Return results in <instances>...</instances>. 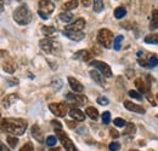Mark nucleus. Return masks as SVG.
Returning <instances> with one entry per match:
<instances>
[{
  "instance_id": "obj_31",
  "label": "nucleus",
  "mask_w": 158,
  "mask_h": 151,
  "mask_svg": "<svg viewBox=\"0 0 158 151\" xmlns=\"http://www.w3.org/2000/svg\"><path fill=\"white\" fill-rule=\"evenodd\" d=\"M55 30H56V29H55L54 27H46V25H45V27L41 28V32H43L45 35H48V37L52 35V34L55 33Z\"/></svg>"
},
{
  "instance_id": "obj_1",
  "label": "nucleus",
  "mask_w": 158,
  "mask_h": 151,
  "mask_svg": "<svg viewBox=\"0 0 158 151\" xmlns=\"http://www.w3.org/2000/svg\"><path fill=\"white\" fill-rule=\"evenodd\" d=\"M27 121L23 118H2L1 120V131L7 134H14L16 135H22L27 130Z\"/></svg>"
},
{
  "instance_id": "obj_17",
  "label": "nucleus",
  "mask_w": 158,
  "mask_h": 151,
  "mask_svg": "<svg viewBox=\"0 0 158 151\" xmlns=\"http://www.w3.org/2000/svg\"><path fill=\"white\" fill-rule=\"evenodd\" d=\"M61 143H62L63 148L66 149V151H78L77 148L74 146V144L72 143V140L68 138V135L64 137V138H62V139H61Z\"/></svg>"
},
{
  "instance_id": "obj_19",
  "label": "nucleus",
  "mask_w": 158,
  "mask_h": 151,
  "mask_svg": "<svg viewBox=\"0 0 158 151\" xmlns=\"http://www.w3.org/2000/svg\"><path fill=\"white\" fill-rule=\"evenodd\" d=\"M79 0H68L62 5V11H71L78 7Z\"/></svg>"
},
{
  "instance_id": "obj_47",
  "label": "nucleus",
  "mask_w": 158,
  "mask_h": 151,
  "mask_svg": "<svg viewBox=\"0 0 158 151\" xmlns=\"http://www.w3.org/2000/svg\"><path fill=\"white\" fill-rule=\"evenodd\" d=\"M129 151H138V150H129Z\"/></svg>"
},
{
  "instance_id": "obj_21",
  "label": "nucleus",
  "mask_w": 158,
  "mask_h": 151,
  "mask_svg": "<svg viewBox=\"0 0 158 151\" xmlns=\"http://www.w3.org/2000/svg\"><path fill=\"white\" fill-rule=\"evenodd\" d=\"M150 29H151V30H156V29H158V10H153L152 14H151Z\"/></svg>"
},
{
  "instance_id": "obj_24",
  "label": "nucleus",
  "mask_w": 158,
  "mask_h": 151,
  "mask_svg": "<svg viewBox=\"0 0 158 151\" xmlns=\"http://www.w3.org/2000/svg\"><path fill=\"white\" fill-rule=\"evenodd\" d=\"M59 18L64 22V23H69L73 21V15L69 12V11H62L61 14L59 15Z\"/></svg>"
},
{
  "instance_id": "obj_39",
  "label": "nucleus",
  "mask_w": 158,
  "mask_h": 151,
  "mask_svg": "<svg viewBox=\"0 0 158 151\" xmlns=\"http://www.w3.org/2000/svg\"><path fill=\"white\" fill-rule=\"evenodd\" d=\"M20 151H34V146H33V144L32 143H26L22 148H21V150Z\"/></svg>"
},
{
  "instance_id": "obj_16",
  "label": "nucleus",
  "mask_w": 158,
  "mask_h": 151,
  "mask_svg": "<svg viewBox=\"0 0 158 151\" xmlns=\"http://www.w3.org/2000/svg\"><path fill=\"white\" fill-rule=\"evenodd\" d=\"M90 77L99 85V86H103L105 85V80H103V75L101 74V73H99V72H96V70H91L90 73Z\"/></svg>"
},
{
  "instance_id": "obj_33",
  "label": "nucleus",
  "mask_w": 158,
  "mask_h": 151,
  "mask_svg": "<svg viewBox=\"0 0 158 151\" xmlns=\"http://www.w3.org/2000/svg\"><path fill=\"white\" fill-rule=\"evenodd\" d=\"M102 122H103V125H108L111 122V113L110 111H105L102 114Z\"/></svg>"
},
{
  "instance_id": "obj_37",
  "label": "nucleus",
  "mask_w": 158,
  "mask_h": 151,
  "mask_svg": "<svg viewBox=\"0 0 158 151\" xmlns=\"http://www.w3.org/2000/svg\"><path fill=\"white\" fill-rule=\"evenodd\" d=\"M129 95L133 98V99H138V100H141L142 99V95L140 93V92H138V91H129Z\"/></svg>"
},
{
  "instance_id": "obj_46",
  "label": "nucleus",
  "mask_w": 158,
  "mask_h": 151,
  "mask_svg": "<svg viewBox=\"0 0 158 151\" xmlns=\"http://www.w3.org/2000/svg\"><path fill=\"white\" fill-rule=\"evenodd\" d=\"M50 151H61V149H59V148H56V149H51Z\"/></svg>"
},
{
  "instance_id": "obj_23",
  "label": "nucleus",
  "mask_w": 158,
  "mask_h": 151,
  "mask_svg": "<svg viewBox=\"0 0 158 151\" xmlns=\"http://www.w3.org/2000/svg\"><path fill=\"white\" fill-rule=\"evenodd\" d=\"M85 114H86L91 120H94V121H96V120L99 118V111H98V109L94 108V106H88V108L85 109Z\"/></svg>"
},
{
  "instance_id": "obj_5",
  "label": "nucleus",
  "mask_w": 158,
  "mask_h": 151,
  "mask_svg": "<svg viewBox=\"0 0 158 151\" xmlns=\"http://www.w3.org/2000/svg\"><path fill=\"white\" fill-rule=\"evenodd\" d=\"M55 4L51 0H40L38 5V15L41 19H48L49 16L54 12Z\"/></svg>"
},
{
  "instance_id": "obj_2",
  "label": "nucleus",
  "mask_w": 158,
  "mask_h": 151,
  "mask_svg": "<svg viewBox=\"0 0 158 151\" xmlns=\"http://www.w3.org/2000/svg\"><path fill=\"white\" fill-rule=\"evenodd\" d=\"M14 21L20 25H27L32 21V12L26 4L20 5L14 11Z\"/></svg>"
},
{
  "instance_id": "obj_14",
  "label": "nucleus",
  "mask_w": 158,
  "mask_h": 151,
  "mask_svg": "<svg viewBox=\"0 0 158 151\" xmlns=\"http://www.w3.org/2000/svg\"><path fill=\"white\" fill-rule=\"evenodd\" d=\"M68 115H69L72 118H74L76 121H79V122H83V121L85 120V114L83 113L81 110H79L78 108H72V109L69 110Z\"/></svg>"
},
{
  "instance_id": "obj_25",
  "label": "nucleus",
  "mask_w": 158,
  "mask_h": 151,
  "mask_svg": "<svg viewBox=\"0 0 158 151\" xmlns=\"http://www.w3.org/2000/svg\"><path fill=\"white\" fill-rule=\"evenodd\" d=\"M103 0H93V9L96 14H100L101 11H103Z\"/></svg>"
},
{
  "instance_id": "obj_4",
  "label": "nucleus",
  "mask_w": 158,
  "mask_h": 151,
  "mask_svg": "<svg viewBox=\"0 0 158 151\" xmlns=\"http://www.w3.org/2000/svg\"><path fill=\"white\" fill-rule=\"evenodd\" d=\"M98 41L105 48H111L113 45V41H114L112 32L110 29H106V28L100 29L99 33H98Z\"/></svg>"
},
{
  "instance_id": "obj_22",
  "label": "nucleus",
  "mask_w": 158,
  "mask_h": 151,
  "mask_svg": "<svg viewBox=\"0 0 158 151\" xmlns=\"http://www.w3.org/2000/svg\"><path fill=\"white\" fill-rule=\"evenodd\" d=\"M135 86H136V88L139 90V92H141V93H148V88L146 87V83H145V81L141 77L135 79Z\"/></svg>"
},
{
  "instance_id": "obj_49",
  "label": "nucleus",
  "mask_w": 158,
  "mask_h": 151,
  "mask_svg": "<svg viewBox=\"0 0 158 151\" xmlns=\"http://www.w3.org/2000/svg\"><path fill=\"white\" fill-rule=\"evenodd\" d=\"M157 100H158V95H157Z\"/></svg>"
},
{
  "instance_id": "obj_8",
  "label": "nucleus",
  "mask_w": 158,
  "mask_h": 151,
  "mask_svg": "<svg viewBox=\"0 0 158 151\" xmlns=\"http://www.w3.org/2000/svg\"><path fill=\"white\" fill-rule=\"evenodd\" d=\"M91 65L95 67L105 77H111L112 76V70H111V68H110V65L107 63L101 62V60H93Z\"/></svg>"
},
{
  "instance_id": "obj_28",
  "label": "nucleus",
  "mask_w": 158,
  "mask_h": 151,
  "mask_svg": "<svg viewBox=\"0 0 158 151\" xmlns=\"http://www.w3.org/2000/svg\"><path fill=\"white\" fill-rule=\"evenodd\" d=\"M6 140H7V143H9V145H10L11 148H16L17 144H19V139H17L16 137H12V135H9V137L6 138Z\"/></svg>"
},
{
  "instance_id": "obj_29",
  "label": "nucleus",
  "mask_w": 158,
  "mask_h": 151,
  "mask_svg": "<svg viewBox=\"0 0 158 151\" xmlns=\"http://www.w3.org/2000/svg\"><path fill=\"white\" fill-rule=\"evenodd\" d=\"M123 35H118V37H116L114 38V41H113V48L116 50V51H119L120 50V42L123 41Z\"/></svg>"
},
{
  "instance_id": "obj_9",
  "label": "nucleus",
  "mask_w": 158,
  "mask_h": 151,
  "mask_svg": "<svg viewBox=\"0 0 158 151\" xmlns=\"http://www.w3.org/2000/svg\"><path fill=\"white\" fill-rule=\"evenodd\" d=\"M85 24H86L85 19L78 18L76 19L73 23H71L69 25H67L64 28V30H67V32H83V29L85 28Z\"/></svg>"
},
{
  "instance_id": "obj_43",
  "label": "nucleus",
  "mask_w": 158,
  "mask_h": 151,
  "mask_svg": "<svg viewBox=\"0 0 158 151\" xmlns=\"http://www.w3.org/2000/svg\"><path fill=\"white\" fill-rule=\"evenodd\" d=\"M110 132H111V135H112L113 138H118V137H119V133H117V131H116V130H111Z\"/></svg>"
},
{
  "instance_id": "obj_15",
  "label": "nucleus",
  "mask_w": 158,
  "mask_h": 151,
  "mask_svg": "<svg viewBox=\"0 0 158 151\" xmlns=\"http://www.w3.org/2000/svg\"><path fill=\"white\" fill-rule=\"evenodd\" d=\"M19 99V95H16V93H11V95H7L4 99H2V106L5 108V109H7V108H10L14 103H16V100Z\"/></svg>"
},
{
  "instance_id": "obj_7",
  "label": "nucleus",
  "mask_w": 158,
  "mask_h": 151,
  "mask_svg": "<svg viewBox=\"0 0 158 151\" xmlns=\"http://www.w3.org/2000/svg\"><path fill=\"white\" fill-rule=\"evenodd\" d=\"M68 103H71L72 105L76 106H80V105H84L88 103V98L85 95H80V93H68L66 95Z\"/></svg>"
},
{
  "instance_id": "obj_20",
  "label": "nucleus",
  "mask_w": 158,
  "mask_h": 151,
  "mask_svg": "<svg viewBox=\"0 0 158 151\" xmlns=\"http://www.w3.org/2000/svg\"><path fill=\"white\" fill-rule=\"evenodd\" d=\"M2 69L6 73H9V74H14L15 70H16V64L11 59H9V60H6V62L2 63Z\"/></svg>"
},
{
  "instance_id": "obj_6",
  "label": "nucleus",
  "mask_w": 158,
  "mask_h": 151,
  "mask_svg": "<svg viewBox=\"0 0 158 151\" xmlns=\"http://www.w3.org/2000/svg\"><path fill=\"white\" fill-rule=\"evenodd\" d=\"M49 109L57 117H64L67 114L69 113L68 108H67V104H64V103H51V104H49Z\"/></svg>"
},
{
  "instance_id": "obj_12",
  "label": "nucleus",
  "mask_w": 158,
  "mask_h": 151,
  "mask_svg": "<svg viewBox=\"0 0 158 151\" xmlns=\"http://www.w3.org/2000/svg\"><path fill=\"white\" fill-rule=\"evenodd\" d=\"M31 133H32V137L35 138L37 141L44 143V133L39 127V125H33L32 128H31Z\"/></svg>"
},
{
  "instance_id": "obj_13",
  "label": "nucleus",
  "mask_w": 158,
  "mask_h": 151,
  "mask_svg": "<svg viewBox=\"0 0 158 151\" xmlns=\"http://www.w3.org/2000/svg\"><path fill=\"white\" fill-rule=\"evenodd\" d=\"M63 35L66 38H68L69 40H73V41H80L85 38V34L83 32H67V30H63Z\"/></svg>"
},
{
  "instance_id": "obj_11",
  "label": "nucleus",
  "mask_w": 158,
  "mask_h": 151,
  "mask_svg": "<svg viewBox=\"0 0 158 151\" xmlns=\"http://www.w3.org/2000/svg\"><path fill=\"white\" fill-rule=\"evenodd\" d=\"M124 106H125L129 111H133V113H136V114H145L146 113L145 108H142V106H141V105H139V104L131 103V102H129V100H125V102H124Z\"/></svg>"
},
{
  "instance_id": "obj_26",
  "label": "nucleus",
  "mask_w": 158,
  "mask_h": 151,
  "mask_svg": "<svg viewBox=\"0 0 158 151\" xmlns=\"http://www.w3.org/2000/svg\"><path fill=\"white\" fill-rule=\"evenodd\" d=\"M125 15H127V9H125L124 6H119V7H117V9L114 10V17L117 19H120V18H123V17H125Z\"/></svg>"
},
{
  "instance_id": "obj_41",
  "label": "nucleus",
  "mask_w": 158,
  "mask_h": 151,
  "mask_svg": "<svg viewBox=\"0 0 158 151\" xmlns=\"http://www.w3.org/2000/svg\"><path fill=\"white\" fill-rule=\"evenodd\" d=\"M81 4H83V6L84 7H89L90 6V4H91V0H79Z\"/></svg>"
},
{
  "instance_id": "obj_45",
  "label": "nucleus",
  "mask_w": 158,
  "mask_h": 151,
  "mask_svg": "<svg viewBox=\"0 0 158 151\" xmlns=\"http://www.w3.org/2000/svg\"><path fill=\"white\" fill-rule=\"evenodd\" d=\"M4 11V0H1V12Z\"/></svg>"
},
{
  "instance_id": "obj_27",
  "label": "nucleus",
  "mask_w": 158,
  "mask_h": 151,
  "mask_svg": "<svg viewBox=\"0 0 158 151\" xmlns=\"http://www.w3.org/2000/svg\"><path fill=\"white\" fill-rule=\"evenodd\" d=\"M146 44H152V45H158V34H150L145 38Z\"/></svg>"
},
{
  "instance_id": "obj_38",
  "label": "nucleus",
  "mask_w": 158,
  "mask_h": 151,
  "mask_svg": "<svg viewBox=\"0 0 158 151\" xmlns=\"http://www.w3.org/2000/svg\"><path fill=\"white\" fill-rule=\"evenodd\" d=\"M96 102L99 103L100 105H108V104H110V100H108V98H107V97H103V95L99 97Z\"/></svg>"
},
{
  "instance_id": "obj_44",
  "label": "nucleus",
  "mask_w": 158,
  "mask_h": 151,
  "mask_svg": "<svg viewBox=\"0 0 158 151\" xmlns=\"http://www.w3.org/2000/svg\"><path fill=\"white\" fill-rule=\"evenodd\" d=\"M1 150L2 151H10L6 146H5V145H4V144H1Z\"/></svg>"
},
{
  "instance_id": "obj_36",
  "label": "nucleus",
  "mask_w": 158,
  "mask_h": 151,
  "mask_svg": "<svg viewBox=\"0 0 158 151\" xmlns=\"http://www.w3.org/2000/svg\"><path fill=\"white\" fill-rule=\"evenodd\" d=\"M113 123H114L117 127H125V126H127V122H125V120H123V118H120V117H117V118H114Z\"/></svg>"
},
{
  "instance_id": "obj_42",
  "label": "nucleus",
  "mask_w": 158,
  "mask_h": 151,
  "mask_svg": "<svg viewBox=\"0 0 158 151\" xmlns=\"http://www.w3.org/2000/svg\"><path fill=\"white\" fill-rule=\"evenodd\" d=\"M52 125H54L55 128H62V125L60 123L59 121H55V120H54V121H52Z\"/></svg>"
},
{
  "instance_id": "obj_30",
  "label": "nucleus",
  "mask_w": 158,
  "mask_h": 151,
  "mask_svg": "<svg viewBox=\"0 0 158 151\" xmlns=\"http://www.w3.org/2000/svg\"><path fill=\"white\" fill-rule=\"evenodd\" d=\"M57 137L56 135H49L48 138H46V144L49 145V146H55L56 145V143H57Z\"/></svg>"
},
{
  "instance_id": "obj_34",
  "label": "nucleus",
  "mask_w": 158,
  "mask_h": 151,
  "mask_svg": "<svg viewBox=\"0 0 158 151\" xmlns=\"http://www.w3.org/2000/svg\"><path fill=\"white\" fill-rule=\"evenodd\" d=\"M148 65H150V68H155V67H157L158 65V58L156 56H151L148 58Z\"/></svg>"
},
{
  "instance_id": "obj_35",
  "label": "nucleus",
  "mask_w": 158,
  "mask_h": 151,
  "mask_svg": "<svg viewBox=\"0 0 158 151\" xmlns=\"http://www.w3.org/2000/svg\"><path fill=\"white\" fill-rule=\"evenodd\" d=\"M52 87H54L55 92H57L60 88L62 87V80H61V79H55V80L52 81Z\"/></svg>"
},
{
  "instance_id": "obj_48",
  "label": "nucleus",
  "mask_w": 158,
  "mask_h": 151,
  "mask_svg": "<svg viewBox=\"0 0 158 151\" xmlns=\"http://www.w3.org/2000/svg\"><path fill=\"white\" fill-rule=\"evenodd\" d=\"M17 1H23V0H17Z\"/></svg>"
},
{
  "instance_id": "obj_40",
  "label": "nucleus",
  "mask_w": 158,
  "mask_h": 151,
  "mask_svg": "<svg viewBox=\"0 0 158 151\" xmlns=\"http://www.w3.org/2000/svg\"><path fill=\"white\" fill-rule=\"evenodd\" d=\"M108 149H110V151H119L120 144L117 143V141H113V143H111V144L108 145Z\"/></svg>"
},
{
  "instance_id": "obj_32",
  "label": "nucleus",
  "mask_w": 158,
  "mask_h": 151,
  "mask_svg": "<svg viewBox=\"0 0 158 151\" xmlns=\"http://www.w3.org/2000/svg\"><path fill=\"white\" fill-rule=\"evenodd\" d=\"M125 127H127V128H125V134H135L136 127H135L134 123H127Z\"/></svg>"
},
{
  "instance_id": "obj_18",
  "label": "nucleus",
  "mask_w": 158,
  "mask_h": 151,
  "mask_svg": "<svg viewBox=\"0 0 158 151\" xmlns=\"http://www.w3.org/2000/svg\"><path fill=\"white\" fill-rule=\"evenodd\" d=\"M73 58H74V59H79V60H89V59L91 58V55H90V52L86 51V50H80V51L74 53Z\"/></svg>"
},
{
  "instance_id": "obj_10",
  "label": "nucleus",
  "mask_w": 158,
  "mask_h": 151,
  "mask_svg": "<svg viewBox=\"0 0 158 151\" xmlns=\"http://www.w3.org/2000/svg\"><path fill=\"white\" fill-rule=\"evenodd\" d=\"M68 83H69L71 90L74 93H81L84 91V86L79 82L76 77H73V76H68Z\"/></svg>"
},
{
  "instance_id": "obj_3",
  "label": "nucleus",
  "mask_w": 158,
  "mask_h": 151,
  "mask_svg": "<svg viewBox=\"0 0 158 151\" xmlns=\"http://www.w3.org/2000/svg\"><path fill=\"white\" fill-rule=\"evenodd\" d=\"M40 48L45 52V53H59L61 51V45L59 41H56L55 39L51 37H46V38L41 39L39 41Z\"/></svg>"
}]
</instances>
